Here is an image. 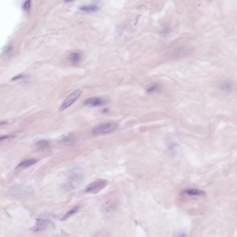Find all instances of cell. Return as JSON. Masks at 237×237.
Listing matches in <instances>:
<instances>
[{
	"mask_svg": "<svg viewBox=\"0 0 237 237\" xmlns=\"http://www.w3.org/2000/svg\"><path fill=\"white\" fill-rule=\"evenodd\" d=\"M83 178V174L80 171H73L67 180L63 184V188L65 190H72L82 181Z\"/></svg>",
	"mask_w": 237,
	"mask_h": 237,
	"instance_id": "cell-1",
	"label": "cell"
},
{
	"mask_svg": "<svg viewBox=\"0 0 237 237\" xmlns=\"http://www.w3.org/2000/svg\"><path fill=\"white\" fill-rule=\"evenodd\" d=\"M117 127V124L113 122L104 123L94 127L91 133L94 135H104L115 131Z\"/></svg>",
	"mask_w": 237,
	"mask_h": 237,
	"instance_id": "cell-2",
	"label": "cell"
},
{
	"mask_svg": "<svg viewBox=\"0 0 237 237\" xmlns=\"http://www.w3.org/2000/svg\"><path fill=\"white\" fill-rule=\"evenodd\" d=\"M108 181L106 179H97L89 184L86 188L85 192L87 193H98L108 185Z\"/></svg>",
	"mask_w": 237,
	"mask_h": 237,
	"instance_id": "cell-3",
	"label": "cell"
},
{
	"mask_svg": "<svg viewBox=\"0 0 237 237\" xmlns=\"http://www.w3.org/2000/svg\"><path fill=\"white\" fill-rule=\"evenodd\" d=\"M81 93L82 92L80 89H77L70 94L69 96H67L66 98H65L64 101H63L62 105L60 107L59 109V111H63L64 110L66 109L70 106H71L80 97Z\"/></svg>",
	"mask_w": 237,
	"mask_h": 237,
	"instance_id": "cell-4",
	"label": "cell"
},
{
	"mask_svg": "<svg viewBox=\"0 0 237 237\" xmlns=\"http://www.w3.org/2000/svg\"><path fill=\"white\" fill-rule=\"evenodd\" d=\"M105 103L104 100L102 98L98 97H93L86 100L84 101V105L91 107H99L102 106Z\"/></svg>",
	"mask_w": 237,
	"mask_h": 237,
	"instance_id": "cell-5",
	"label": "cell"
},
{
	"mask_svg": "<svg viewBox=\"0 0 237 237\" xmlns=\"http://www.w3.org/2000/svg\"><path fill=\"white\" fill-rule=\"evenodd\" d=\"M182 194L190 196H204L206 194L204 191L196 189H187L182 191Z\"/></svg>",
	"mask_w": 237,
	"mask_h": 237,
	"instance_id": "cell-6",
	"label": "cell"
},
{
	"mask_svg": "<svg viewBox=\"0 0 237 237\" xmlns=\"http://www.w3.org/2000/svg\"><path fill=\"white\" fill-rule=\"evenodd\" d=\"M81 59V54L78 52H73L69 56V60L73 65L78 64L80 62Z\"/></svg>",
	"mask_w": 237,
	"mask_h": 237,
	"instance_id": "cell-7",
	"label": "cell"
},
{
	"mask_svg": "<svg viewBox=\"0 0 237 237\" xmlns=\"http://www.w3.org/2000/svg\"><path fill=\"white\" fill-rule=\"evenodd\" d=\"M37 162V161L35 159H31L25 160L20 162L19 164L17 165V168L28 167L35 164Z\"/></svg>",
	"mask_w": 237,
	"mask_h": 237,
	"instance_id": "cell-8",
	"label": "cell"
},
{
	"mask_svg": "<svg viewBox=\"0 0 237 237\" xmlns=\"http://www.w3.org/2000/svg\"><path fill=\"white\" fill-rule=\"evenodd\" d=\"M79 208L80 207L79 206H75V207H73L71 210L68 211L67 212L66 214L64 216V217L61 219V220H66L68 219V218L71 217V216H72V215H75L76 213L78 212L79 209Z\"/></svg>",
	"mask_w": 237,
	"mask_h": 237,
	"instance_id": "cell-9",
	"label": "cell"
},
{
	"mask_svg": "<svg viewBox=\"0 0 237 237\" xmlns=\"http://www.w3.org/2000/svg\"><path fill=\"white\" fill-rule=\"evenodd\" d=\"M99 7L96 5H89L88 6H81L79 8L81 11L83 12H94L99 10Z\"/></svg>",
	"mask_w": 237,
	"mask_h": 237,
	"instance_id": "cell-10",
	"label": "cell"
},
{
	"mask_svg": "<svg viewBox=\"0 0 237 237\" xmlns=\"http://www.w3.org/2000/svg\"><path fill=\"white\" fill-rule=\"evenodd\" d=\"M47 222L46 220L41 219L38 220L37 222V225L36 226H35L36 227L35 230H41L43 229L47 226Z\"/></svg>",
	"mask_w": 237,
	"mask_h": 237,
	"instance_id": "cell-11",
	"label": "cell"
},
{
	"mask_svg": "<svg viewBox=\"0 0 237 237\" xmlns=\"http://www.w3.org/2000/svg\"><path fill=\"white\" fill-rule=\"evenodd\" d=\"M36 145L41 148H46L49 145V141L45 139H42L36 142Z\"/></svg>",
	"mask_w": 237,
	"mask_h": 237,
	"instance_id": "cell-12",
	"label": "cell"
},
{
	"mask_svg": "<svg viewBox=\"0 0 237 237\" xmlns=\"http://www.w3.org/2000/svg\"><path fill=\"white\" fill-rule=\"evenodd\" d=\"M71 139V137L70 135H64L62 136L61 138L59 139V141L61 143H67L70 142Z\"/></svg>",
	"mask_w": 237,
	"mask_h": 237,
	"instance_id": "cell-13",
	"label": "cell"
},
{
	"mask_svg": "<svg viewBox=\"0 0 237 237\" xmlns=\"http://www.w3.org/2000/svg\"><path fill=\"white\" fill-rule=\"evenodd\" d=\"M188 234L184 231H179L175 234L174 237H187Z\"/></svg>",
	"mask_w": 237,
	"mask_h": 237,
	"instance_id": "cell-14",
	"label": "cell"
},
{
	"mask_svg": "<svg viewBox=\"0 0 237 237\" xmlns=\"http://www.w3.org/2000/svg\"><path fill=\"white\" fill-rule=\"evenodd\" d=\"M31 1H25L24 3L23 6V8L24 10L26 11H28L30 9L31 7Z\"/></svg>",
	"mask_w": 237,
	"mask_h": 237,
	"instance_id": "cell-15",
	"label": "cell"
},
{
	"mask_svg": "<svg viewBox=\"0 0 237 237\" xmlns=\"http://www.w3.org/2000/svg\"><path fill=\"white\" fill-rule=\"evenodd\" d=\"M10 137V135H4V136H0V141H4L5 139H7Z\"/></svg>",
	"mask_w": 237,
	"mask_h": 237,
	"instance_id": "cell-16",
	"label": "cell"
},
{
	"mask_svg": "<svg viewBox=\"0 0 237 237\" xmlns=\"http://www.w3.org/2000/svg\"><path fill=\"white\" fill-rule=\"evenodd\" d=\"M7 123V122L5 121H2V122H0V126H3V125H5Z\"/></svg>",
	"mask_w": 237,
	"mask_h": 237,
	"instance_id": "cell-17",
	"label": "cell"
},
{
	"mask_svg": "<svg viewBox=\"0 0 237 237\" xmlns=\"http://www.w3.org/2000/svg\"><path fill=\"white\" fill-rule=\"evenodd\" d=\"M108 109H107V108H106V109H104L103 111V112L104 113H107L108 112Z\"/></svg>",
	"mask_w": 237,
	"mask_h": 237,
	"instance_id": "cell-18",
	"label": "cell"
}]
</instances>
